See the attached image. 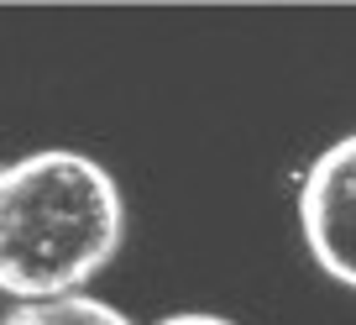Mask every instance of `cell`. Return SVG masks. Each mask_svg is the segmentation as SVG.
I'll return each mask as SVG.
<instances>
[{
	"instance_id": "6da1fadb",
	"label": "cell",
	"mask_w": 356,
	"mask_h": 325,
	"mask_svg": "<svg viewBox=\"0 0 356 325\" xmlns=\"http://www.w3.org/2000/svg\"><path fill=\"white\" fill-rule=\"evenodd\" d=\"M126 205L111 168L42 147L0 168V294L22 304L79 294L115 257Z\"/></svg>"
},
{
	"instance_id": "7a4b0ae2",
	"label": "cell",
	"mask_w": 356,
	"mask_h": 325,
	"mask_svg": "<svg viewBox=\"0 0 356 325\" xmlns=\"http://www.w3.org/2000/svg\"><path fill=\"white\" fill-rule=\"evenodd\" d=\"M299 225L320 273L356 289V132L309 163L299 184Z\"/></svg>"
},
{
	"instance_id": "3957f363",
	"label": "cell",
	"mask_w": 356,
	"mask_h": 325,
	"mask_svg": "<svg viewBox=\"0 0 356 325\" xmlns=\"http://www.w3.org/2000/svg\"><path fill=\"white\" fill-rule=\"evenodd\" d=\"M0 325H131L115 304L89 299V294H63V299H37L16 304Z\"/></svg>"
},
{
	"instance_id": "277c9868",
	"label": "cell",
	"mask_w": 356,
	"mask_h": 325,
	"mask_svg": "<svg viewBox=\"0 0 356 325\" xmlns=\"http://www.w3.org/2000/svg\"><path fill=\"white\" fill-rule=\"evenodd\" d=\"M157 325H236V320H225V315H200V310H184V315H168V320H157Z\"/></svg>"
}]
</instances>
